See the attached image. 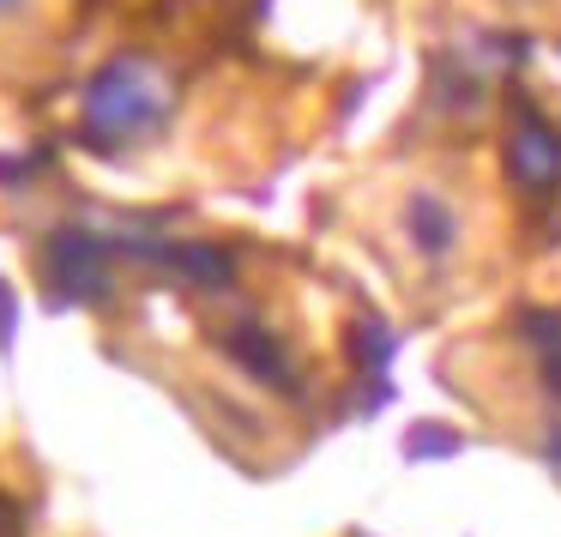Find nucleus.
<instances>
[{"label":"nucleus","mask_w":561,"mask_h":537,"mask_svg":"<svg viewBox=\"0 0 561 537\" xmlns=\"http://www.w3.org/2000/svg\"><path fill=\"white\" fill-rule=\"evenodd\" d=\"M175 110V91L163 79L158 61L146 55H115V61L98 67V79L85 85V139L91 151H122L127 139L158 134Z\"/></svg>","instance_id":"1"},{"label":"nucleus","mask_w":561,"mask_h":537,"mask_svg":"<svg viewBox=\"0 0 561 537\" xmlns=\"http://www.w3.org/2000/svg\"><path fill=\"white\" fill-rule=\"evenodd\" d=\"M110 254H122L110 236L85 230V224H67L43 248V272L55 278V290L67 302H110Z\"/></svg>","instance_id":"2"},{"label":"nucleus","mask_w":561,"mask_h":537,"mask_svg":"<svg viewBox=\"0 0 561 537\" xmlns=\"http://www.w3.org/2000/svg\"><path fill=\"white\" fill-rule=\"evenodd\" d=\"M507 175L519 194H556L561 187V134L537 110H525L507 134Z\"/></svg>","instance_id":"3"},{"label":"nucleus","mask_w":561,"mask_h":537,"mask_svg":"<svg viewBox=\"0 0 561 537\" xmlns=\"http://www.w3.org/2000/svg\"><path fill=\"white\" fill-rule=\"evenodd\" d=\"M399 230H404V242H411V254H423L440 266V260L459 254L465 224H459V206H453L440 187H411L404 206H399Z\"/></svg>","instance_id":"4"},{"label":"nucleus","mask_w":561,"mask_h":537,"mask_svg":"<svg viewBox=\"0 0 561 537\" xmlns=\"http://www.w3.org/2000/svg\"><path fill=\"white\" fill-rule=\"evenodd\" d=\"M115 248H122V254H139V260H158V266H170L175 278H187L206 296H224L236 284V260H230V248H218V242H115Z\"/></svg>","instance_id":"5"},{"label":"nucleus","mask_w":561,"mask_h":537,"mask_svg":"<svg viewBox=\"0 0 561 537\" xmlns=\"http://www.w3.org/2000/svg\"><path fill=\"white\" fill-rule=\"evenodd\" d=\"M224 356H230V363L242 368L248 380L272 387L278 399H296V392H302V380H296V363H290V351H284V339H272L266 327H254V320H236V327L224 332Z\"/></svg>","instance_id":"6"},{"label":"nucleus","mask_w":561,"mask_h":537,"mask_svg":"<svg viewBox=\"0 0 561 537\" xmlns=\"http://www.w3.org/2000/svg\"><path fill=\"white\" fill-rule=\"evenodd\" d=\"M525 332H531L537 363H543V387L561 399V320L556 315H525Z\"/></svg>","instance_id":"7"},{"label":"nucleus","mask_w":561,"mask_h":537,"mask_svg":"<svg viewBox=\"0 0 561 537\" xmlns=\"http://www.w3.org/2000/svg\"><path fill=\"white\" fill-rule=\"evenodd\" d=\"M387 356H392V332L380 327V320H356V327H351V363L368 368V375H380Z\"/></svg>","instance_id":"8"},{"label":"nucleus","mask_w":561,"mask_h":537,"mask_svg":"<svg viewBox=\"0 0 561 537\" xmlns=\"http://www.w3.org/2000/svg\"><path fill=\"white\" fill-rule=\"evenodd\" d=\"M13 327H19V308H13V290H7V278H0V351L13 344Z\"/></svg>","instance_id":"9"},{"label":"nucleus","mask_w":561,"mask_h":537,"mask_svg":"<svg viewBox=\"0 0 561 537\" xmlns=\"http://www.w3.org/2000/svg\"><path fill=\"white\" fill-rule=\"evenodd\" d=\"M0 537H25V525H19V507L7 495H0Z\"/></svg>","instance_id":"10"},{"label":"nucleus","mask_w":561,"mask_h":537,"mask_svg":"<svg viewBox=\"0 0 561 537\" xmlns=\"http://www.w3.org/2000/svg\"><path fill=\"white\" fill-rule=\"evenodd\" d=\"M543 453H549V459L561 465V423H556V429H549V435H543Z\"/></svg>","instance_id":"11"},{"label":"nucleus","mask_w":561,"mask_h":537,"mask_svg":"<svg viewBox=\"0 0 561 537\" xmlns=\"http://www.w3.org/2000/svg\"><path fill=\"white\" fill-rule=\"evenodd\" d=\"M19 7H25V0H0V19H7V13H19Z\"/></svg>","instance_id":"12"}]
</instances>
